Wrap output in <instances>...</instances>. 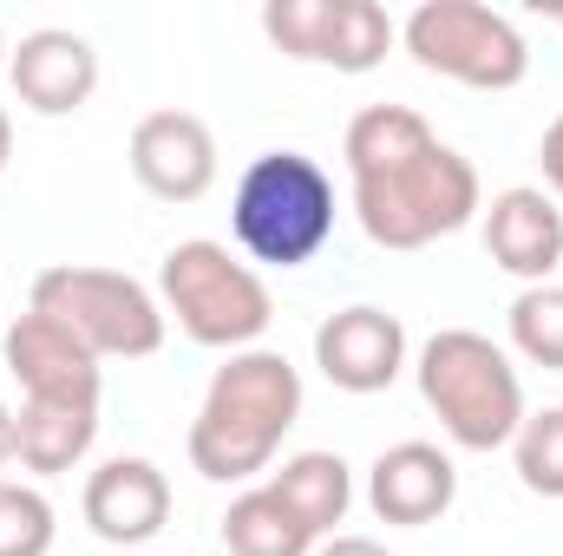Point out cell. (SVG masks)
Listing matches in <instances>:
<instances>
[{"label":"cell","mask_w":563,"mask_h":556,"mask_svg":"<svg viewBox=\"0 0 563 556\" xmlns=\"http://www.w3.org/2000/svg\"><path fill=\"white\" fill-rule=\"evenodd\" d=\"M59 537V518L40 485L0 478V556H46Z\"/></svg>","instance_id":"cell-21"},{"label":"cell","mask_w":563,"mask_h":556,"mask_svg":"<svg viewBox=\"0 0 563 556\" xmlns=\"http://www.w3.org/2000/svg\"><path fill=\"white\" fill-rule=\"evenodd\" d=\"M314 367L341 393H387L407 374V327H400V314H387L374 301H354V308L328 314L314 327Z\"/></svg>","instance_id":"cell-9"},{"label":"cell","mask_w":563,"mask_h":556,"mask_svg":"<svg viewBox=\"0 0 563 556\" xmlns=\"http://www.w3.org/2000/svg\"><path fill=\"white\" fill-rule=\"evenodd\" d=\"M511 347L531 367L563 374V281H538L511 301Z\"/></svg>","instance_id":"cell-19"},{"label":"cell","mask_w":563,"mask_h":556,"mask_svg":"<svg viewBox=\"0 0 563 556\" xmlns=\"http://www.w3.org/2000/svg\"><path fill=\"white\" fill-rule=\"evenodd\" d=\"M341 157L354 177V216L380 249H426L439 236H459L485 210L472 157L432 138L413 105L354 112Z\"/></svg>","instance_id":"cell-1"},{"label":"cell","mask_w":563,"mask_h":556,"mask_svg":"<svg viewBox=\"0 0 563 556\" xmlns=\"http://www.w3.org/2000/svg\"><path fill=\"white\" fill-rule=\"evenodd\" d=\"M301 419V374L276 347H243L210 374V393L190 419V465L210 485H243L269 471L282 438Z\"/></svg>","instance_id":"cell-2"},{"label":"cell","mask_w":563,"mask_h":556,"mask_svg":"<svg viewBox=\"0 0 563 556\" xmlns=\"http://www.w3.org/2000/svg\"><path fill=\"white\" fill-rule=\"evenodd\" d=\"M511 458H518V485L531 498H563V407L525 413L518 438H511Z\"/></svg>","instance_id":"cell-20"},{"label":"cell","mask_w":563,"mask_h":556,"mask_svg":"<svg viewBox=\"0 0 563 556\" xmlns=\"http://www.w3.org/2000/svg\"><path fill=\"white\" fill-rule=\"evenodd\" d=\"M7 79H13V92H20L26 112H40V119H73V112H86V99L99 92V53H92V40L73 33V26H40V33H26V40L7 53Z\"/></svg>","instance_id":"cell-12"},{"label":"cell","mask_w":563,"mask_h":556,"mask_svg":"<svg viewBox=\"0 0 563 556\" xmlns=\"http://www.w3.org/2000/svg\"><path fill=\"white\" fill-rule=\"evenodd\" d=\"M269 491L314 537H334V524H347V504H354V471L341 452H295V458H282Z\"/></svg>","instance_id":"cell-16"},{"label":"cell","mask_w":563,"mask_h":556,"mask_svg":"<svg viewBox=\"0 0 563 556\" xmlns=\"http://www.w3.org/2000/svg\"><path fill=\"white\" fill-rule=\"evenodd\" d=\"M0 360H7V374L20 380V393L26 400H59V407H99V354L86 347V341H73L53 314H40V308H26L13 327H7V341H0Z\"/></svg>","instance_id":"cell-10"},{"label":"cell","mask_w":563,"mask_h":556,"mask_svg":"<svg viewBox=\"0 0 563 556\" xmlns=\"http://www.w3.org/2000/svg\"><path fill=\"white\" fill-rule=\"evenodd\" d=\"M413 380L459 452H498L525 425V380L511 354L478 327H439L413 360Z\"/></svg>","instance_id":"cell-3"},{"label":"cell","mask_w":563,"mask_h":556,"mask_svg":"<svg viewBox=\"0 0 563 556\" xmlns=\"http://www.w3.org/2000/svg\"><path fill=\"white\" fill-rule=\"evenodd\" d=\"M400 46L426 73L472 86V92H511L531 73V46L511 13L478 7V0H420L400 26Z\"/></svg>","instance_id":"cell-7"},{"label":"cell","mask_w":563,"mask_h":556,"mask_svg":"<svg viewBox=\"0 0 563 556\" xmlns=\"http://www.w3.org/2000/svg\"><path fill=\"white\" fill-rule=\"evenodd\" d=\"M99 438V407H59V400H20V465L33 478L73 471Z\"/></svg>","instance_id":"cell-17"},{"label":"cell","mask_w":563,"mask_h":556,"mask_svg":"<svg viewBox=\"0 0 563 556\" xmlns=\"http://www.w3.org/2000/svg\"><path fill=\"white\" fill-rule=\"evenodd\" d=\"M157 301H164V321H177L197 347H217V354L256 347L276 321L269 281L250 263H236L230 243H210V236H190V243L164 249Z\"/></svg>","instance_id":"cell-5"},{"label":"cell","mask_w":563,"mask_h":556,"mask_svg":"<svg viewBox=\"0 0 563 556\" xmlns=\"http://www.w3.org/2000/svg\"><path fill=\"white\" fill-rule=\"evenodd\" d=\"M13 458H20V413L0 400V471H7Z\"/></svg>","instance_id":"cell-24"},{"label":"cell","mask_w":563,"mask_h":556,"mask_svg":"<svg viewBox=\"0 0 563 556\" xmlns=\"http://www.w3.org/2000/svg\"><path fill=\"white\" fill-rule=\"evenodd\" d=\"M485 256L518 276L525 288L551 281L563 269V210L551 190H531V184H511L485 203Z\"/></svg>","instance_id":"cell-14"},{"label":"cell","mask_w":563,"mask_h":556,"mask_svg":"<svg viewBox=\"0 0 563 556\" xmlns=\"http://www.w3.org/2000/svg\"><path fill=\"white\" fill-rule=\"evenodd\" d=\"M230 236L263 269H301L334 236V177L308 151H263L236 177Z\"/></svg>","instance_id":"cell-4"},{"label":"cell","mask_w":563,"mask_h":556,"mask_svg":"<svg viewBox=\"0 0 563 556\" xmlns=\"http://www.w3.org/2000/svg\"><path fill=\"white\" fill-rule=\"evenodd\" d=\"M452 498H459V465H452V452H439L426 438H400L367 465V504L380 524L426 531L452 511Z\"/></svg>","instance_id":"cell-13"},{"label":"cell","mask_w":563,"mask_h":556,"mask_svg":"<svg viewBox=\"0 0 563 556\" xmlns=\"http://www.w3.org/2000/svg\"><path fill=\"white\" fill-rule=\"evenodd\" d=\"M538 164H544V184L563 197V112L551 119V132H544V144H538Z\"/></svg>","instance_id":"cell-22"},{"label":"cell","mask_w":563,"mask_h":556,"mask_svg":"<svg viewBox=\"0 0 563 556\" xmlns=\"http://www.w3.org/2000/svg\"><path fill=\"white\" fill-rule=\"evenodd\" d=\"M263 33L276 53L301 66H334V73H374L400 40L380 0H269Z\"/></svg>","instance_id":"cell-8"},{"label":"cell","mask_w":563,"mask_h":556,"mask_svg":"<svg viewBox=\"0 0 563 556\" xmlns=\"http://www.w3.org/2000/svg\"><path fill=\"white\" fill-rule=\"evenodd\" d=\"M314 531L282 504L269 485L243 491L230 511H223V551L230 556H314Z\"/></svg>","instance_id":"cell-18"},{"label":"cell","mask_w":563,"mask_h":556,"mask_svg":"<svg viewBox=\"0 0 563 556\" xmlns=\"http://www.w3.org/2000/svg\"><path fill=\"white\" fill-rule=\"evenodd\" d=\"M558 26H563V13H558Z\"/></svg>","instance_id":"cell-27"},{"label":"cell","mask_w":563,"mask_h":556,"mask_svg":"<svg viewBox=\"0 0 563 556\" xmlns=\"http://www.w3.org/2000/svg\"><path fill=\"white\" fill-rule=\"evenodd\" d=\"M314 556H394L387 544H374V537H328V544H314Z\"/></svg>","instance_id":"cell-23"},{"label":"cell","mask_w":563,"mask_h":556,"mask_svg":"<svg viewBox=\"0 0 563 556\" xmlns=\"http://www.w3.org/2000/svg\"><path fill=\"white\" fill-rule=\"evenodd\" d=\"M86 524L99 544L139 551L170 524V478L151 458H106L86 478Z\"/></svg>","instance_id":"cell-15"},{"label":"cell","mask_w":563,"mask_h":556,"mask_svg":"<svg viewBox=\"0 0 563 556\" xmlns=\"http://www.w3.org/2000/svg\"><path fill=\"white\" fill-rule=\"evenodd\" d=\"M33 308L53 314L99 360H144V354L164 347V301L125 269L53 263V269L33 276Z\"/></svg>","instance_id":"cell-6"},{"label":"cell","mask_w":563,"mask_h":556,"mask_svg":"<svg viewBox=\"0 0 563 556\" xmlns=\"http://www.w3.org/2000/svg\"><path fill=\"white\" fill-rule=\"evenodd\" d=\"M7 157H13V119H7V105H0V170H7Z\"/></svg>","instance_id":"cell-25"},{"label":"cell","mask_w":563,"mask_h":556,"mask_svg":"<svg viewBox=\"0 0 563 556\" xmlns=\"http://www.w3.org/2000/svg\"><path fill=\"white\" fill-rule=\"evenodd\" d=\"M0 73H7V40H0Z\"/></svg>","instance_id":"cell-26"},{"label":"cell","mask_w":563,"mask_h":556,"mask_svg":"<svg viewBox=\"0 0 563 556\" xmlns=\"http://www.w3.org/2000/svg\"><path fill=\"white\" fill-rule=\"evenodd\" d=\"M132 177L157 203H197L217 184V138L197 112H144L132 125Z\"/></svg>","instance_id":"cell-11"}]
</instances>
